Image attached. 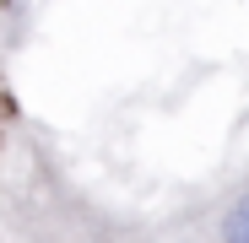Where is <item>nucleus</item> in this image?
Wrapping results in <instances>:
<instances>
[{"label": "nucleus", "instance_id": "nucleus-1", "mask_svg": "<svg viewBox=\"0 0 249 243\" xmlns=\"http://www.w3.org/2000/svg\"><path fill=\"white\" fill-rule=\"evenodd\" d=\"M222 243H249V194L222 216Z\"/></svg>", "mask_w": 249, "mask_h": 243}]
</instances>
